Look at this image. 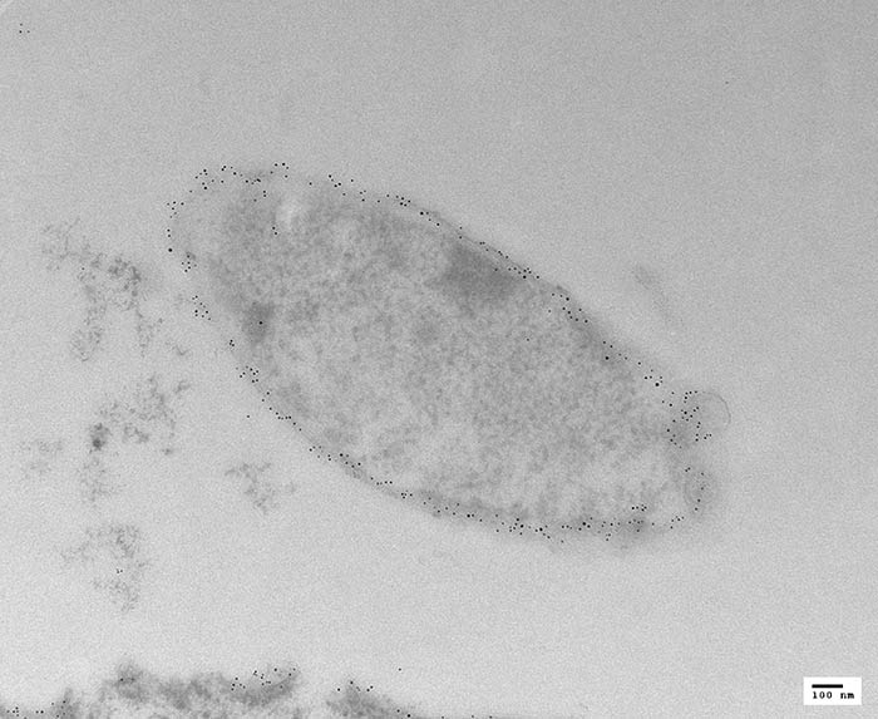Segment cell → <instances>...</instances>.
<instances>
[{
    "label": "cell",
    "instance_id": "cell-2",
    "mask_svg": "<svg viewBox=\"0 0 878 719\" xmlns=\"http://www.w3.org/2000/svg\"><path fill=\"white\" fill-rule=\"evenodd\" d=\"M269 322V310L259 307L250 310V315L246 323H248V332L250 337L260 339L266 332Z\"/></svg>",
    "mask_w": 878,
    "mask_h": 719
},
{
    "label": "cell",
    "instance_id": "cell-1",
    "mask_svg": "<svg viewBox=\"0 0 878 719\" xmlns=\"http://www.w3.org/2000/svg\"><path fill=\"white\" fill-rule=\"evenodd\" d=\"M447 282L458 298L466 302H493L506 297L510 280L506 274L471 251L453 260Z\"/></svg>",
    "mask_w": 878,
    "mask_h": 719
}]
</instances>
